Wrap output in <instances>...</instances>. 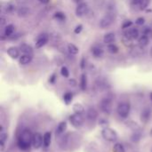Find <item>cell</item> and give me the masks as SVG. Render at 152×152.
<instances>
[{
    "label": "cell",
    "mask_w": 152,
    "mask_h": 152,
    "mask_svg": "<svg viewBox=\"0 0 152 152\" xmlns=\"http://www.w3.org/2000/svg\"><path fill=\"white\" fill-rule=\"evenodd\" d=\"M72 110L74 111V113H77V114H83L85 112V107L81 104V103H75L72 107Z\"/></svg>",
    "instance_id": "f1b7e54d"
},
{
    "label": "cell",
    "mask_w": 152,
    "mask_h": 152,
    "mask_svg": "<svg viewBox=\"0 0 152 152\" xmlns=\"http://www.w3.org/2000/svg\"><path fill=\"white\" fill-rule=\"evenodd\" d=\"M20 51L23 53V54H33V48L27 44H22L20 45Z\"/></svg>",
    "instance_id": "44dd1931"
},
{
    "label": "cell",
    "mask_w": 152,
    "mask_h": 152,
    "mask_svg": "<svg viewBox=\"0 0 152 152\" xmlns=\"http://www.w3.org/2000/svg\"><path fill=\"white\" fill-rule=\"evenodd\" d=\"M109 124L110 123H109V121L107 119H100V121H99V126H102V129L106 128V127H109Z\"/></svg>",
    "instance_id": "8d00e7d4"
},
{
    "label": "cell",
    "mask_w": 152,
    "mask_h": 152,
    "mask_svg": "<svg viewBox=\"0 0 152 152\" xmlns=\"http://www.w3.org/2000/svg\"><path fill=\"white\" fill-rule=\"evenodd\" d=\"M33 135L29 129H24L20 134L17 141V145L21 151H28L29 150L30 146L32 145Z\"/></svg>",
    "instance_id": "7a4b0ae2"
},
{
    "label": "cell",
    "mask_w": 152,
    "mask_h": 152,
    "mask_svg": "<svg viewBox=\"0 0 152 152\" xmlns=\"http://www.w3.org/2000/svg\"><path fill=\"white\" fill-rule=\"evenodd\" d=\"M151 57L152 58V47H151Z\"/></svg>",
    "instance_id": "c3c4849f"
},
{
    "label": "cell",
    "mask_w": 152,
    "mask_h": 152,
    "mask_svg": "<svg viewBox=\"0 0 152 152\" xmlns=\"http://www.w3.org/2000/svg\"><path fill=\"white\" fill-rule=\"evenodd\" d=\"M130 110L131 106L128 102H120L117 108V112L118 116L122 118H126L130 114Z\"/></svg>",
    "instance_id": "277c9868"
},
{
    "label": "cell",
    "mask_w": 152,
    "mask_h": 152,
    "mask_svg": "<svg viewBox=\"0 0 152 152\" xmlns=\"http://www.w3.org/2000/svg\"><path fill=\"white\" fill-rule=\"evenodd\" d=\"M150 0H132L131 4L137 10H144L148 7Z\"/></svg>",
    "instance_id": "9c48e42d"
},
{
    "label": "cell",
    "mask_w": 152,
    "mask_h": 152,
    "mask_svg": "<svg viewBox=\"0 0 152 152\" xmlns=\"http://www.w3.org/2000/svg\"><path fill=\"white\" fill-rule=\"evenodd\" d=\"M48 40H49V37L47 34H42L40 35L37 40H36V48L37 49H39L43 46H45L47 43H48Z\"/></svg>",
    "instance_id": "8fae6325"
},
{
    "label": "cell",
    "mask_w": 152,
    "mask_h": 152,
    "mask_svg": "<svg viewBox=\"0 0 152 152\" xmlns=\"http://www.w3.org/2000/svg\"><path fill=\"white\" fill-rule=\"evenodd\" d=\"M86 61L85 58H82L81 62H80V68H81L82 69H84L86 68Z\"/></svg>",
    "instance_id": "b9f144b4"
},
{
    "label": "cell",
    "mask_w": 152,
    "mask_h": 152,
    "mask_svg": "<svg viewBox=\"0 0 152 152\" xmlns=\"http://www.w3.org/2000/svg\"><path fill=\"white\" fill-rule=\"evenodd\" d=\"M112 151H113V152H126L125 147L123 146V144H121V143H118V142L114 144Z\"/></svg>",
    "instance_id": "836d02e7"
},
{
    "label": "cell",
    "mask_w": 152,
    "mask_h": 152,
    "mask_svg": "<svg viewBox=\"0 0 152 152\" xmlns=\"http://www.w3.org/2000/svg\"><path fill=\"white\" fill-rule=\"evenodd\" d=\"M73 101V94L70 92H67L63 94V102L66 105H69Z\"/></svg>",
    "instance_id": "4dcf8cb0"
},
{
    "label": "cell",
    "mask_w": 152,
    "mask_h": 152,
    "mask_svg": "<svg viewBox=\"0 0 152 152\" xmlns=\"http://www.w3.org/2000/svg\"><path fill=\"white\" fill-rule=\"evenodd\" d=\"M43 142H44V146L45 148L50 146L51 142H52V134H51V132H46L43 135Z\"/></svg>",
    "instance_id": "cb8c5ba5"
},
{
    "label": "cell",
    "mask_w": 152,
    "mask_h": 152,
    "mask_svg": "<svg viewBox=\"0 0 152 152\" xmlns=\"http://www.w3.org/2000/svg\"><path fill=\"white\" fill-rule=\"evenodd\" d=\"M124 36H125V37L129 38L131 40H137L141 37L140 36V31L136 28H127L125 31Z\"/></svg>",
    "instance_id": "ba28073f"
},
{
    "label": "cell",
    "mask_w": 152,
    "mask_h": 152,
    "mask_svg": "<svg viewBox=\"0 0 152 152\" xmlns=\"http://www.w3.org/2000/svg\"><path fill=\"white\" fill-rule=\"evenodd\" d=\"M138 43H139V45H140L141 47H145V46H147V45H149V43H150V38H149L148 35H143V34H142V35L139 37Z\"/></svg>",
    "instance_id": "603a6c76"
},
{
    "label": "cell",
    "mask_w": 152,
    "mask_h": 152,
    "mask_svg": "<svg viewBox=\"0 0 152 152\" xmlns=\"http://www.w3.org/2000/svg\"><path fill=\"white\" fill-rule=\"evenodd\" d=\"M141 139H142V132L141 131L134 132L133 134L131 135V141L134 142H138L141 141Z\"/></svg>",
    "instance_id": "1f68e13d"
},
{
    "label": "cell",
    "mask_w": 152,
    "mask_h": 152,
    "mask_svg": "<svg viewBox=\"0 0 152 152\" xmlns=\"http://www.w3.org/2000/svg\"><path fill=\"white\" fill-rule=\"evenodd\" d=\"M16 12L20 17H26L30 13V10L26 6H20L17 9Z\"/></svg>",
    "instance_id": "7402d4cb"
},
{
    "label": "cell",
    "mask_w": 152,
    "mask_h": 152,
    "mask_svg": "<svg viewBox=\"0 0 152 152\" xmlns=\"http://www.w3.org/2000/svg\"><path fill=\"white\" fill-rule=\"evenodd\" d=\"M151 110L149 109V108H146V109H144V110L142 111V113H141V121H142V123H144V124H147V123L151 120Z\"/></svg>",
    "instance_id": "5bb4252c"
},
{
    "label": "cell",
    "mask_w": 152,
    "mask_h": 152,
    "mask_svg": "<svg viewBox=\"0 0 152 152\" xmlns=\"http://www.w3.org/2000/svg\"><path fill=\"white\" fill-rule=\"evenodd\" d=\"M150 98H151V102H152V92L150 93Z\"/></svg>",
    "instance_id": "bcb514c9"
},
{
    "label": "cell",
    "mask_w": 152,
    "mask_h": 152,
    "mask_svg": "<svg viewBox=\"0 0 152 152\" xmlns=\"http://www.w3.org/2000/svg\"><path fill=\"white\" fill-rule=\"evenodd\" d=\"M102 136L103 137L104 140H106L108 142H116L118 140V138L117 132L114 129L110 128V127L103 128L102 130Z\"/></svg>",
    "instance_id": "3957f363"
},
{
    "label": "cell",
    "mask_w": 152,
    "mask_h": 152,
    "mask_svg": "<svg viewBox=\"0 0 152 152\" xmlns=\"http://www.w3.org/2000/svg\"><path fill=\"white\" fill-rule=\"evenodd\" d=\"M80 88L82 91H86L87 88V77L85 73H83L80 77Z\"/></svg>",
    "instance_id": "4316f807"
},
{
    "label": "cell",
    "mask_w": 152,
    "mask_h": 152,
    "mask_svg": "<svg viewBox=\"0 0 152 152\" xmlns=\"http://www.w3.org/2000/svg\"><path fill=\"white\" fill-rule=\"evenodd\" d=\"M67 50L71 55H77L79 53V49L73 44H69L67 45Z\"/></svg>",
    "instance_id": "f546056e"
},
{
    "label": "cell",
    "mask_w": 152,
    "mask_h": 152,
    "mask_svg": "<svg viewBox=\"0 0 152 152\" xmlns=\"http://www.w3.org/2000/svg\"><path fill=\"white\" fill-rule=\"evenodd\" d=\"M100 109L102 112L106 114H110L112 109V100L110 98H104L100 102Z\"/></svg>",
    "instance_id": "52a82bcc"
},
{
    "label": "cell",
    "mask_w": 152,
    "mask_h": 152,
    "mask_svg": "<svg viewBox=\"0 0 152 152\" xmlns=\"http://www.w3.org/2000/svg\"><path fill=\"white\" fill-rule=\"evenodd\" d=\"M91 53L93 54V56L96 59H100V58H102L103 55H104V50L102 46L100 45H94L92 46L91 48Z\"/></svg>",
    "instance_id": "7c38bea8"
},
{
    "label": "cell",
    "mask_w": 152,
    "mask_h": 152,
    "mask_svg": "<svg viewBox=\"0 0 152 152\" xmlns=\"http://www.w3.org/2000/svg\"><path fill=\"white\" fill-rule=\"evenodd\" d=\"M17 9H18V8L16 7V5L13 4H12V3H7V4H5V6L4 7V12H7V13H13V12H17Z\"/></svg>",
    "instance_id": "d4e9b609"
},
{
    "label": "cell",
    "mask_w": 152,
    "mask_h": 152,
    "mask_svg": "<svg viewBox=\"0 0 152 152\" xmlns=\"http://www.w3.org/2000/svg\"><path fill=\"white\" fill-rule=\"evenodd\" d=\"M8 139V134L4 130L3 126L0 127V146H1V151H4V145H5V142Z\"/></svg>",
    "instance_id": "d6986e66"
},
{
    "label": "cell",
    "mask_w": 152,
    "mask_h": 152,
    "mask_svg": "<svg viewBox=\"0 0 152 152\" xmlns=\"http://www.w3.org/2000/svg\"><path fill=\"white\" fill-rule=\"evenodd\" d=\"M126 126L133 131V132H137V131H141V126L136 123V122H134V121H132V120H130V121H127L126 123Z\"/></svg>",
    "instance_id": "484cf974"
},
{
    "label": "cell",
    "mask_w": 152,
    "mask_h": 152,
    "mask_svg": "<svg viewBox=\"0 0 152 152\" xmlns=\"http://www.w3.org/2000/svg\"><path fill=\"white\" fill-rule=\"evenodd\" d=\"M117 17V12H116V7L113 3H110L107 7V12L106 14L100 20L99 26L101 28L105 29L110 28L115 21Z\"/></svg>",
    "instance_id": "6da1fadb"
},
{
    "label": "cell",
    "mask_w": 152,
    "mask_h": 152,
    "mask_svg": "<svg viewBox=\"0 0 152 152\" xmlns=\"http://www.w3.org/2000/svg\"><path fill=\"white\" fill-rule=\"evenodd\" d=\"M7 54L12 58V59H18L20 58V48L15 47V46H11L7 49Z\"/></svg>",
    "instance_id": "e0dca14e"
},
{
    "label": "cell",
    "mask_w": 152,
    "mask_h": 152,
    "mask_svg": "<svg viewBox=\"0 0 152 152\" xmlns=\"http://www.w3.org/2000/svg\"><path fill=\"white\" fill-rule=\"evenodd\" d=\"M82 30H83V25L79 24V25H77V26L76 27V28L74 29V32H75V34H79Z\"/></svg>",
    "instance_id": "ab89813d"
},
{
    "label": "cell",
    "mask_w": 152,
    "mask_h": 152,
    "mask_svg": "<svg viewBox=\"0 0 152 152\" xmlns=\"http://www.w3.org/2000/svg\"><path fill=\"white\" fill-rule=\"evenodd\" d=\"M56 78H57L56 74L53 73V74L52 76H50V77H49V83H50V84H54V83L56 82Z\"/></svg>",
    "instance_id": "f35d334b"
},
{
    "label": "cell",
    "mask_w": 152,
    "mask_h": 152,
    "mask_svg": "<svg viewBox=\"0 0 152 152\" xmlns=\"http://www.w3.org/2000/svg\"><path fill=\"white\" fill-rule=\"evenodd\" d=\"M107 51L110 53L115 54L118 52V47L115 44H110V45H107Z\"/></svg>",
    "instance_id": "d6a6232c"
},
{
    "label": "cell",
    "mask_w": 152,
    "mask_h": 152,
    "mask_svg": "<svg viewBox=\"0 0 152 152\" xmlns=\"http://www.w3.org/2000/svg\"><path fill=\"white\" fill-rule=\"evenodd\" d=\"M14 26L12 24H7L5 25L4 28V32H3V35H2V39H4V38H8L10 37L11 36L13 35V32H14Z\"/></svg>",
    "instance_id": "9a60e30c"
},
{
    "label": "cell",
    "mask_w": 152,
    "mask_h": 152,
    "mask_svg": "<svg viewBox=\"0 0 152 152\" xmlns=\"http://www.w3.org/2000/svg\"><path fill=\"white\" fill-rule=\"evenodd\" d=\"M69 122L75 128H80L84 124V118L82 114L74 113L69 116Z\"/></svg>",
    "instance_id": "5b68a950"
},
{
    "label": "cell",
    "mask_w": 152,
    "mask_h": 152,
    "mask_svg": "<svg viewBox=\"0 0 152 152\" xmlns=\"http://www.w3.org/2000/svg\"><path fill=\"white\" fill-rule=\"evenodd\" d=\"M67 128H68V124H67L66 121L60 122L59 125L56 127V130H55V136L56 137H60L61 135H62L66 132Z\"/></svg>",
    "instance_id": "4fadbf2b"
},
{
    "label": "cell",
    "mask_w": 152,
    "mask_h": 152,
    "mask_svg": "<svg viewBox=\"0 0 152 152\" xmlns=\"http://www.w3.org/2000/svg\"><path fill=\"white\" fill-rule=\"evenodd\" d=\"M97 118H98V112H97V110L94 108L90 107L87 110V111H86V118L89 121H91V122H94L97 119Z\"/></svg>",
    "instance_id": "2e32d148"
},
{
    "label": "cell",
    "mask_w": 152,
    "mask_h": 152,
    "mask_svg": "<svg viewBox=\"0 0 152 152\" xmlns=\"http://www.w3.org/2000/svg\"><path fill=\"white\" fill-rule=\"evenodd\" d=\"M151 28H149V27H144V28H142V32L143 35H149V34L151 33Z\"/></svg>",
    "instance_id": "60d3db41"
},
{
    "label": "cell",
    "mask_w": 152,
    "mask_h": 152,
    "mask_svg": "<svg viewBox=\"0 0 152 152\" xmlns=\"http://www.w3.org/2000/svg\"><path fill=\"white\" fill-rule=\"evenodd\" d=\"M144 23H145V19L143 17H139L135 20V24H137L139 26H142V25H144Z\"/></svg>",
    "instance_id": "74e56055"
},
{
    "label": "cell",
    "mask_w": 152,
    "mask_h": 152,
    "mask_svg": "<svg viewBox=\"0 0 152 152\" xmlns=\"http://www.w3.org/2000/svg\"><path fill=\"white\" fill-rule=\"evenodd\" d=\"M132 25H133V21L130 20H127L124 21V23L122 24V28L123 29H127V28H131Z\"/></svg>",
    "instance_id": "d590c367"
},
{
    "label": "cell",
    "mask_w": 152,
    "mask_h": 152,
    "mask_svg": "<svg viewBox=\"0 0 152 152\" xmlns=\"http://www.w3.org/2000/svg\"><path fill=\"white\" fill-rule=\"evenodd\" d=\"M61 74L64 77H69V69H68V68L66 66H62L61 67Z\"/></svg>",
    "instance_id": "e575fe53"
},
{
    "label": "cell",
    "mask_w": 152,
    "mask_h": 152,
    "mask_svg": "<svg viewBox=\"0 0 152 152\" xmlns=\"http://www.w3.org/2000/svg\"><path fill=\"white\" fill-rule=\"evenodd\" d=\"M4 25H5V18L4 16H2V18H1V26L3 27Z\"/></svg>",
    "instance_id": "ee69618b"
},
{
    "label": "cell",
    "mask_w": 152,
    "mask_h": 152,
    "mask_svg": "<svg viewBox=\"0 0 152 152\" xmlns=\"http://www.w3.org/2000/svg\"><path fill=\"white\" fill-rule=\"evenodd\" d=\"M115 41H116V35L113 32H109V33L105 34L104 37H103V42L106 45L114 44Z\"/></svg>",
    "instance_id": "ffe728a7"
},
{
    "label": "cell",
    "mask_w": 152,
    "mask_h": 152,
    "mask_svg": "<svg viewBox=\"0 0 152 152\" xmlns=\"http://www.w3.org/2000/svg\"><path fill=\"white\" fill-rule=\"evenodd\" d=\"M53 19L59 22H64L66 20V15L62 12H57L53 14Z\"/></svg>",
    "instance_id": "83f0119b"
},
{
    "label": "cell",
    "mask_w": 152,
    "mask_h": 152,
    "mask_svg": "<svg viewBox=\"0 0 152 152\" xmlns=\"http://www.w3.org/2000/svg\"><path fill=\"white\" fill-rule=\"evenodd\" d=\"M150 134H151V136L152 137V127H151V132H150Z\"/></svg>",
    "instance_id": "7dc6e473"
},
{
    "label": "cell",
    "mask_w": 152,
    "mask_h": 152,
    "mask_svg": "<svg viewBox=\"0 0 152 152\" xmlns=\"http://www.w3.org/2000/svg\"><path fill=\"white\" fill-rule=\"evenodd\" d=\"M33 54H22L19 58V63L22 66L28 65L32 61Z\"/></svg>",
    "instance_id": "ac0fdd59"
},
{
    "label": "cell",
    "mask_w": 152,
    "mask_h": 152,
    "mask_svg": "<svg viewBox=\"0 0 152 152\" xmlns=\"http://www.w3.org/2000/svg\"><path fill=\"white\" fill-rule=\"evenodd\" d=\"M39 2H41V3H44V4H47L50 0H38Z\"/></svg>",
    "instance_id": "f6af8a7d"
},
{
    "label": "cell",
    "mask_w": 152,
    "mask_h": 152,
    "mask_svg": "<svg viewBox=\"0 0 152 152\" xmlns=\"http://www.w3.org/2000/svg\"><path fill=\"white\" fill-rule=\"evenodd\" d=\"M44 145L43 142V136L39 133H36L33 135V140H32V146L34 149L38 150Z\"/></svg>",
    "instance_id": "30bf717a"
},
{
    "label": "cell",
    "mask_w": 152,
    "mask_h": 152,
    "mask_svg": "<svg viewBox=\"0 0 152 152\" xmlns=\"http://www.w3.org/2000/svg\"><path fill=\"white\" fill-rule=\"evenodd\" d=\"M89 10H90L89 5L85 2H82V3H79L77 5L76 10H75V13H76V15L77 17L81 18V17L86 16L89 12Z\"/></svg>",
    "instance_id": "8992f818"
},
{
    "label": "cell",
    "mask_w": 152,
    "mask_h": 152,
    "mask_svg": "<svg viewBox=\"0 0 152 152\" xmlns=\"http://www.w3.org/2000/svg\"><path fill=\"white\" fill-rule=\"evenodd\" d=\"M69 85L70 86H77V81H76L74 78H70V79L69 80Z\"/></svg>",
    "instance_id": "7bdbcfd3"
}]
</instances>
